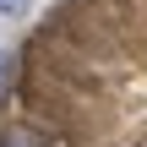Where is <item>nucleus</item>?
<instances>
[{
    "mask_svg": "<svg viewBox=\"0 0 147 147\" xmlns=\"http://www.w3.org/2000/svg\"><path fill=\"white\" fill-rule=\"evenodd\" d=\"M5 71H11V60H5V49H0V87H5Z\"/></svg>",
    "mask_w": 147,
    "mask_h": 147,
    "instance_id": "7ed1b4c3",
    "label": "nucleus"
},
{
    "mask_svg": "<svg viewBox=\"0 0 147 147\" xmlns=\"http://www.w3.org/2000/svg\"><path fill=\"white\" fill-rule=\"evenodd\" d=\"M0 147H55V142L33 125H11V131H0Z\"/></svg>",
    "mask_w": 147,
    "mask_h": 147,
    "instance_id": "f257e3e1",
    "label": "nucleus"
},
{
    "mask_svg": "<svg viewBox=\"0 0 147 147\" xmlns=\"http://www.w3.org/2000/svg\"><path fill=\"white\" fill-rule=\"evenodd\" d=\"M27 5H33V0H0V16H22Z\"/></svg>",
    "mask_w": 147,
    "mask_h": 147,
    "instance_id": "f03ea898",
    "label": "nucleus"
}]
</instances>
